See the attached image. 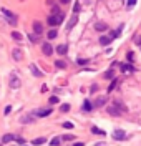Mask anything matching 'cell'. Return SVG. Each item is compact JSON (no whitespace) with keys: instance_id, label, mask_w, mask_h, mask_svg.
Masks as SVG:
<instances>
[{"instance_id":"cell-3","label":"cell","mask_w":141,"mask_h":146,"mask_svg":"<svg viewBox=\"0 0 141 146\" xmlns=\"http://www.w3.org/2000/svg\"><path fill=\"white\" fill-rule=\"evenodd\" d=\"M2 13L7 17V22H9L10 25H17V17H15L13 13H10L7 9H2Z\"/></svg>"},{"instance_id":"cell-14","label":"cell","mask_w":141,"mask_h":146,"mask_svg":"<svg viewBox=\"0 0 141 146\" xmlns=\"http://www.w3.org/2000/svg\"><path fill=\"white\" fill-rule=\"evenodd\" d=\"M66 52H68V46L66 45H58L56 46V53L58 55H66Z\"/></svg>"},{"instance_id":"cell-27","label":"cell","mask_w":141,"mask_h":146,"mask_svg":"<svg viewBox=\"0 0 141 146\" xmlns=\"http://www.w3.org/2000/svg\"><path fill=\"white\" fill-rule=\"evenodd\" d=\"M60 111H62V113H66V111H70V105H62V106H60Z\"/></svg>"},{"instance_id":"cell-36","label":"cell","mask_w":141,"mask_h":146,"mask_svg":"<svg viewBox=\"0 0 141 146\" xmlns=\"http://www.w3.org/2000/svg\"><path fill=\"white\" fill-rule=\"evenodd\" d=\"M15 141H17L19 145H25V139H23V138H15Z\"/></svg>"},{"instance_id":"cell-5","label":"cell","mask_w":141,"mask_h":146,"mask_svg":"<svg viewBox=\"0 0 141 146\" xmlns=\"http://www.w3.org/2000/svg\"><path fill=\"white\" fill-rule=\"evenodd\" d=\"M76 23H78V13H73L71 18H70V22H68V25H66V30H71Z\"/></svg>"},{"instance_id":"cell-22","label":"cell","mask_w":141,"mask_h":146,"mask_svg":"<svg viewBox=\"0 0 141 146\" xmlns=\"http://www.w3.org/2000/svg\"><path fill=\"white\" fill-rule=\"evenodd\" d=\"M2 141H3V143H10V141H13V135H5V136L2 138Z\"/></svg>"},{"instance_id":"cell-34","label":"cell","mask_w":141,"mask_h":146,"mask_svg":"<svg viewBox=\"0 0 141 146\" xmlns=\"http://www.w3.org/2000/svg\"><path fill=\"white\" fill-rule=\"evenodd\" d=\"M56 13H60V9H58V5H55V7H53V10H52V15H56Z\"/></svg>"},{"instance_id":"cell-41","label":"cell","mask_w":141,"mask_h":146,"mask_svg":"<svg viewBox=\"0 0 141 146\" xmlns=\"http://www.w3.org/2000/svg\"><path fill=\"white\" fill-rule=\"evenodd\" d=\"M131 58H133V52H130V53H128V62H133Z\"/></svg>"},{"instance_id":"cell-7","label":"cell","mask_w":141,"mask_h":146,"mask_svg":"<svg viewBox=\"0 0 141 146\" xmlns=\"http://www.w3.org/2000/svg\"><path fill=\"white\" fill-rule=\"evenodd\" d=\"M95 30H96V32H106V30H108V25H106L105 22H96V23H95Z\"/></svg>"},{"instance_id":"cell-45","label":"cell","mask_w":141,"mask_h":146,"mask_svg":"<svg viewBox=\"0 0 141 146\" xmlns=\"http://www.w3.org/2000/svg\"><path fill=\"white\" fill-rule=\"evenodd\" d=\"M95 146H105V143H96Z\"/></svg>"},{"instance_id":"cell-18","label":"cell","mask_w":141,"mask_h":146,"mask_svg":"<svg viewBox=\"0 0 141 146\" xmlns=\"http://www.w3.org/2000/svg\"><path fill=\"white\" fill-rule=\"evenodd\" d=\"M91 108H93V106H91V103L86 100V101L83 103V111H91Z\"/></svg>"},{"instance_id":"cell-30","label":"cell","mask_w":141,"mask_h":146,"mask_svg":"<svg viewBox=\"0 0 141 146\" xmlns=\"http://www.w3.org/2000/svg\"><path fill=\"white\" fill-rule=\"evenodd\" d=\"M30 121H33V116H25V118H22V123H30Z\"/></svg>"},{"instance_id":"cell-4","label":"cell","mask_w":141,"mask_h":146,"mask_svg":"<svg viewBox=\"0 0 141 146\" xmlns=\"http://www.w3.org/2000/svg\"><path fill=\"white\" fill-rule=\"evenodd\" d=\"M111 136H113V139H118V141H123V139H126V133H124L123 129H115Z\"/></svg>"},{"instance_id":"cell-9","label":"cell","mask_w":141,"mask_h":146,"mask_svg":"<svg viewBox=\"0 0 141 146\" xmlns=\"http://www.w3.org/2000/svg\"><path fill=\"white\" fill-rule=\"evenodd\" d=\"M42 52L47 55V56H50V55L53 53V48H52L50 43H43V45H42Z\"/></svg>"},{"instance_id":"cell-23","label":"cell","mask_w":141,"mask_h":146,"mask_svg":"<svg viewBox=\"0 0 141 146\" xmlns=\"http://www.w3.org/2000/svg\"><path fill=\"white\" fill-rule=\"evenodd\" d=\"M116 85H118V80H116V78H113L111 85L108 86V91H113V90H115V88H116Z\"/></svg>"},{"instance_id":"cell-37","label":"cell","mask_w":141,"mask_h":146,"mask_svg":"<svg viewBox=\"0 0 141 146\" xmlns=\"http://www.w3.org/2000/svg\"><path fill=\"white\" fill-rule=\"evenodd\" d=\"M78 63L80 65H86L88 63V60H85V58H78Z\"/></svg>"},{"instance_id":"cell-46","label":"cell","mask_w":141,"mask_h":146,"mask_svg":"<svg viewBox=\"0 0 141 146\" xmlns=\"http://www.w3.org/2000/svg\"><path fill=\"white\" fill-rule=\"evenodd\" d=\"M86 2H88V0H86Z\"/></svg>"},{"instance_id":"cell-28","label":"cell","mask_w":141,"mask_h":146,"mask_svg":"<svg viewBox=\"0 0 141 146\" xmlns=\"http://www.w3.org/2000/svg\"><path fill=\"white\" fill-rule=\"evenodd\" d=\"M12 36H13V40H22V33H19V32H12Z\"/></svg>"},{"instance_id":"cell-40","label":"cell","mask_w":141,"mask_h":146,"mask_svg":"<svg viewBox=\"0 0 141 146\" xmlns=\"http://www.w3.org/2000/svg\"><path fill=\"white\" fill-rule=\"evenodd\" d=\"M78 12H80V3L76 2V3H75V13H78Z\"/></svg>"},{"instance_id":"cell-17","label":"cell","mask_w":141,"mask_h":146,"mask_svg":"<svg viewBox=\"0 0 141 146\" xmlns=\"http://www.w3.org/2000/svg\"><path fill=\"white\" fill-rule=\"evenodd\" d=\"M113 105H115V106H118L121 111H126V106H124V105H123L120 100H115V101H113Z\"/></svg>"},{"instance_id":"cell-10","label":"cell","mask_w":141,"mask_h":146,"mask_svg":"<svg viewBox=\"0 0 141 146\" xmlns=\"http://www.w3.org/2000/svg\"><path fill=\"white\" fill-rule=\"evenodd\" d=\"M121 72L124 75H130V73H134V68L130 63H124V65H121Z\"/></svg>"},{"instance_id":"cell-26","label":"cell","mask_w":141,"mask_h":146,"mask_svg":"<svg viewBox=\"0 0 141 146\" xmlns=\"http://www.w3.org/2000/svg\"><path fill=\"white\" fill-rule=\"evenodd\" d=\"M55 65L58 66V68H65V66H66V63L63 62V60H56V62H55Z\"/></svg>"},{"instance_id":"cell-8","label":"cell","mask_w":141,"mask_h":146,"mask_svg":"<svg viewBox=\"0 0 141 146\" xmlns=\"http://www.w3.org/2000/svg\"><path fill=\"white\" fill-rule=\"evenodd\" d=\"M50 113H52V108H42V110H38V111H35V115H37V116H40V118L48 116Z\"/></svg>"},{"instance_id":"cell-1","label":"cell","mask_w":141,"mask_h":146,"mask_svg":"<svg viewBox=\"0 0 141 146\" xmlns=\"http://www.w3.org/2000/svg\"><path fill=\"white\" fill-rule=\"evenodd\" d=\"M63 18H65L63 12H60V13H56V15H50L47 22L50 23V25H52V27H56V25H60V23L63 22Z\"/></svg>"},{"instance_id":"cell-43","label":"cell","mask_w":141,"mask_h":146,"mask_svg":"<svg viewBox=\"0 0 141 146\" xmlns=\"http://www.w3.org/2000/svg\"><path fill=\"white\" fill-rule=\"evenodd\" d=\"M70 0H60V3H68Z\"/></svg>"},{"instance_id":"cell-31","label":"cell","mask_w":141,"mask_h":146,"mask_svg":"<svg viewBox=\"0 0 141 146\" xmlns=\"http://www.w3.org/2000/svg\"><path fill=\"white\" fill-rule=\"evenodd\" d=\"M62 139H65V141H71V139H75V136H71V135H65V136H62Z\"/></svg>"},{"instance_id":"cell-33","label":"cell","mask_w":141,"mask_h":146,"mask_svg":"<svg viewBox=\"0 0 141 146\" xmlns=\"http://www.w3.org/2000/svg\"><path fill=\"white\" fill-rule=\"evenodd\" d=\"M38 36H40V35H37V33H32V35H30V40H32V42H37Z\"/></svg>"},{"instance_id":"cell-11","label":"cell","mask_w":141,"mask_h":146,"mask_svg":"<svg viewBox=\"0 0 141 146\" xmlns=\"http://www.w3.org/2000/svg\"><path fill=\"white\" fill-rule=\"evenodd\" d=\"M33 33H37V35H42L43 33V27H42L40 22H33Z\"/></svg>"},{"instance_id":"cell-21","label":"cell","mask_w":141,"mask_h":146,"mask_svg":"<svg viewBox=\"0 0 141 146\" xmlns=\"http://www.w3.org/2000/svg\"><path fill=\"white\" fill-rule=\"evenodd\" d=\"M105 78H108V80L115 78V70H108V72L105 73Z\"/></svg>"},{"instance_id":"cell-6","label":"cell","mask_w":141,"mask_h":146,"mask_svg":"<svg viewBox=\"0 0 141 146\" xmlns=\"http://www.w3.org/2000/svg\"><path fill=\"white\" fill-rule=\"evenodd\" d=\"M108 113L111 116H120L121 115V110L118 108V106H115V105H111V106H108Z\"/></svg>"},{"instance_id":"cell-15","label":"cell","mask_w":141,"mask_h":146,"mask_svg":"<svg viewBox=\"0 0 141 146\" xmlns=\"http://www.w3.org/2000/svg\"><path fill=\"white\" fill-rule=\"evenodd\" d=\"M30 72L33 73V75H35V76H42V75H43V73L40 72V70H38L37 66H35V65H30Z\"/></svg>"},{"instance_id":"cell-13","label":"cell","mask_w":141,"mask_h":146,"mask_svg":"<svg viewBox=\"0 0 141 146\" xmlns=\"http://www.w3.org/2000/svg\"><path fill=\"white\" fill-rule=\"evenodd\" d=\"M105 103H106V98L105 96H100V98L95 100V106L96 108H101V106H105Z\"/></svg>"},{"instance_id":"cell-44","label":"cell","mask_w":141,"mask_h":146,"mask_svg":"<svg viewBox=\"0 0 141 146\" xmlns=\"http://www.w3.org/2000/svg\"><path fill=\"white\" fill-rule=\"evenodd\" d=\"M73 146H83V143H75Z\"/></svg>"},{"instance_id":"cell-42","label":"cell","mask_w":141,"mask_h":146,"mask_svg":"<svg viewBox=\"0 0 141 146\" xmlns=\"http://www.w3.org/2000/svg\"><path fill=\"white\" fill-rule=\"evenodd\" d=\"M98 90V85H91V91H96Z\"/></svg>"},{"instance_id":"cell-2","label":"cell","mask_w":141,"mask_h":146,"mask_svg":"<svg viewBox=\"0 0 141 146\" xmlns=\"http://www.w3.org/2000/svg\"><path fill=\"white\" fill-rule=\"evenodd\" d=\"M9 83H10V86L13 88V90H17V88H20V78L17 76V73L13 72V73H10V80H9Z\"/></svg>"},{"instance_id":"cell-16","label":"cell","mask_w":141,"mask_h":146,"mask_svg":"<svg viewBox=\"0 0 141 146\" xmlns=\"http://www.w3.org/2000/svg\"><path fill=\"white\" fill-rule=\"evenodd\" d=\"M110 42H111V38H110V36H100V43H101V45H110Z\"/></svg>"},{"instance_id":"cell-20","label":"cell","mask_w":141,"mask_h":146,"mask_svg":"<svg viewBox=\"0 0 141 146\" xmlns=\"http://www.w3.org/2000/svg\"><path fill=\"white\" fill-rule=\"evenodd\" d=\"M56 35H58V32H56L55 28H52V30L48 32V38H52V40H53V38H56Z\"/></svg>"},{"instance_id":"cell-39","label":"cell","mask_w":141,"mask_h":146,"mask_svg":"<svg viewBox=\"0 0 141 146\" xmlns=\"http://www.w3.org/2000/svg\"><path fill=\"white\" fill-rule=\"evenodd\" d=\"M10 110H12V106H5V110H3V113H5V115H9V113H10Z\"/></svg>"},{"instance_id":"cell-19","label":"cell","mask_w":141,"mask_h":146,"mask_svg":"<svg viewBox=\"0 0 141 146\" xmlns=\"http://www.w3.org/2000/svg\"><path fill=\"white\" fill-rule=\"evenodd\" d=\"M60 143H62V138H60V136L53 138V139L50 141V145H52V146H58V145H60Z\"/></svg>"},{"instance_id":"cell-35","label":"cell","mask_w":141,"mask_h":146,"mask_svg":"<svg viewBox=\"0 0 141 146\" xmlns=\"http://www.w3.org/2000/svg\"><path fill=\"white\" fill-rule=\"evenodd\" d=\"M58 98H56V96H52V98H50V103H52V105H55V103H58Z\"/></svg>"},{"instance_id":"cell-38","label":"cell","mask_w":141,"mask_h":146,"mask_svg":"<svg viewBox=\"0 0 141 146\" xmlns=\"http://www.w3.org/2000/svg\"><path fill=\"white\" fill-rule=\"evenodd\" d=\"M134 43H136V45H141V35H138L134 38Z\"/></svg>"},{"instance_id":"cell-29","label":"cell","mask_w":141,"mask_h":146,"mask_svg":"<svg viewBox=\"0 0 141 146\" xmlns=\"http://www.w3.org/2000/svg\"><path fill=\"white\" fill-rule=\"evenodd\" d=\"M62 126L65 128V129H71V128H73V123H70V121H65Z\"/></svg>"},{"instance_id":"cell-24","label":"cell","mask_w":141,"mask_h":146,"mask_svg":"<svg viewBox=\"0 0 141 146\" xmlns=\"http://www.w3.org/2000/svg\"><path fill=\"white\" fill-rule=\"evenodd\" d=\"M91 133H95V135H105L103 129H100V128H96V126L91 128Z\"/></svg>"},{"instance_id":"cell-12","label":"cell","mask_w":141,"mask_h":146,"mask_svg":"<svg viewBox=\"0 0 141 146\" xmlns=\"http://www.w3.org/2000/svg\"><path fill=\"white\" fill-rule=\"evenodd\" d=\"M12 56H13V60H15V62H20V60H22V50H20V48H13Z\"/></svg>"},{"instance_id":"cell-32","label":"cell","mask_w":141,"mask_h":146,"mask_svg":"<svg viewBox=\"0 0 141 146\" xmlns=\"http://www.w3.org/2000/svg\"><path fill=\"white\" fill-rule=\"evenodd\" d=\"M136 2H138V0H126V5H128V7H133V5H136Z\"/></svg>"},{"instance_id":"cell-25","label":"cell","mask_w":141,"mask_h":146,"mask_svg":"<svg viewBox=\"0 0 141 146\" xmlns=\"http://www.w3.org/2000/svg\"><path fill=\"white\" fill-rule=\"evenodd\" d=\"M45 141H47V139H45V138H37V139H35V141H33V145H35V146H38V145H43V143H45Z\"/></svg>"}]
</instances>
